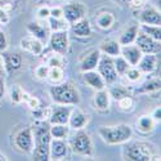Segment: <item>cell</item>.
Returning a JSON list of instances; mask_svg holds the SVG:
<instances>
[{
    "mask_svg": "<svg viewBox=\"0 0 161 161\" xmlns=\"http://www.w3.org/2000/svg\"><path fill=\"white\" fill-rule=\"evenodd\" d=\"M69 144L74 153L81 156H92L93 153V143L90 137L85 131H77L70 138Z\"/></svg>",
    "mask_w": 161,
    "mask_h": 161,
    "instance_id": "5b68a950",
    "label": "cell"
},
{
    "mask_svg": "<svg viewBox=\"0 0 161 161\" xmlns=\"http://www.w3.org/2000/svg\"><path fill=\"white\" fill-rule=\"evenodd\" d=\"M23 99V92L19 88V85H16L12 90V101L14 103H19Z\"/></svg>",
    "mask_w": 161,
    "mask_h": 161,
    "instance_id": "8d00e7d4",
    "label": "cell"
},
{
    "mask_svg": "<svg viewBox=\"0 0 161 161\" xmlns=\"http://www.w3.org/2000/svg\"><path fill=\"white\" fill-rule=\"evenodd\" d=\"M101 50L110 57H117L120 56L121 47H120V43L116 42V40H106V42L101 44Z\"/></svg>",
    "mask_w": 161,
    "mask_h": 161,
    "instance_id": "cb8c5ba5",
    "label": "cell"
},
{
    "mask_svg": "<svg viewBox=\"0 0 161 161\" xmlns=\"http://www.w3.org/2000/svg\"><path fill=\"white\" fill-rule=\"evenodd\" d=\"M115 2L119 3V4H121V5H125V4L129 3V0H115Z\"/></svg>",
    "mask_w": 161,
    "mask_h": 161,
    "instance_id": "c3c4849f",
    "label": "cell"
},
{
    "mask_svg": "<svg viewBox=\"0 0 161 161\" xmlns=\"http://www.w3.org/2000/svg\"><path fill=\"white\" fill-rule=\"evenodd\" d=\"M5 160H8V157H7L4 153L0 152V161H5Z\"/></svg>",
    "mask_w": 161,
    "mask_h": 161,
    "instance_id": "f907efd6",
    "label": "cell"
},
{
    "mask_svg": "<svg viewBox=\"0 0 161 161\" xmlns=\"http://www.w3.org/2000/svg\"><path fill=\"white\" fill-rule=\"evenodd\" d=\"M52 99L58 104L64 106H75L80 103V96L77 89L74 86L72 83H63L53 85L49 90Z\"/></svg>",
    "mask_w": 161,
    "mask_h": 161,
    "instance_id": "7a4b0ae2",
    "label": "cell"
},
{
    "mask_svg": "<svg viewBox=\"0 0 161 161\" xmlns=\"http://www.w3.org/2000/svg\"><path fill=\"white\" fill-rule=\"evenodd\" d=\"M71 29H72V32L76 36H80V37H89L92 35L90 23L85 18H81V19H79L77 22L72 23V27Z\"/></svg>",
    "mask_w": 161,
    "mask_h": 161,
    "instance_id": "d6986e66",
    "label": "cell"
},
{
    "mask_svg": "<svg viewBox=\"0 0 161 161\" xmlns=\"http://www.w3.org/2000/svg\"><path fill=\"white\" fill-rule=\"evenodd\" d=\"M49 16L53 17V18H62L63 17V10L61 8H53L50 10V14Z\"/></svg>",
    "mask_w": 161,
    "mask_h": 161,
    "instance_id": "60d3db41",
    "label": "cell"
},
{
    "mask_svg": "<svg viewBox=\"0 0 161 161\" xmlns=\"http://www.w3.org/2000/svg\"><path fill=\"white\" fill-rule=\"evenodd\" d=\"M62 10H63V18L71 25L84 18L86 13V8L83 3H70L64 5Z\"/></svg>",
    "mask_w": 161,
    "mask_h": 161,
    "instance_id": "30bf717a",
    "label": "cell"
},
{
    "mask_svg": "<svg viewBox=\"0 0 161 161\" xmlns=\"http://www.w3.org/2000/svg\"><path fill=\"white\" fill-rule=\"evenodd\" d=\"M117 104L123 111H131L134 108V99L131 98V96H128V97L119 99Z\"/></svg>",
    "mask_w": 161,
    "mask_h": 161,
    "instance_id": "d590c367",
    "label": "cell"
},
{
    "mask_svg": "<svg viewBox=\"0 0 161 161\" xmlns=\"http://www.w3.org/2000/svg\"><path fill=\"white\" fill-rule=\"evenodd\" d=\"M67 22L66 19H61V18H53L50 17L49 19V25H50V29L53 31H62L67 29Z\"/></svg>",
    "mask_w": 161,
    "mask_h": 161,
    "instance_id": "e575fe53",
    "label": "cell"
},
{
    "mask_svg": "<svg viewBox=\"0 0 161 161\" xmlns=\"http://www.w3.org/2000/svg\"><path fill=\"white\" fill-rule=\"evenodd\" d=\"M22 4L23 0H0V8L5 10L8 14L12 12H17Z\"/></svg>",
    "mask_w": 161,
    "mask_h": 161,
    "instance_id": "4dcf8cb0",
    "label": "cell"
},
{
    "mask_svg": "<svg viewBox=\"0 0 161 161\" xmlns=\"http://www.w3.org/2000/svg\"><path fill=\"white\" fill-rule=\"evenodd\" d=\"M114 64H115V69H116V72L117 75H125V72L129 70V63L126 62V59L121 56H117L116 59L114 61Z\"/></svg>",
    "mask_w": 161,
    "mask_h": 161,
    "instance_id": "836d02e7",
    "label": "cell"
},
{
    "mask_svg": "<svg viewBox=\"0 0 161 161\" xmlns=\"http://www.w3.org/2000/svg\"><path fill=\"white\" fill-rule=\"evenodd\" d=\"M49 66H50V67H54V66H59V67H61V61H59V58H58V57L52 58V59L49 61Z\"/></svg>",
    "mask_w": 161,
    "mask_h": 161,
    "instance_id": "bcb514c9",
    "label": "cell"
},
{
    "mask_svg": "<svg viewBox=\"0 0 161 161\" xmlns=\"http://www.w3.org/2000/svg\"><path fill=\"white\" fill-rule=\"evenodd\" d=\"M141 31L147 34L148 36H151L152 39L158 40V42H160V39H161V29H160L158 25H146V23H143L141 26Z\"/></svg>",
    "mask_w": 161,
    "mask_h": 161,
    "instance_id": "f546056e",
    "label": "cell"
},
{
    "mask_svg": "<svg viewBox=\"0 0 161 161\" xmlns=\"http://www.w3.org/2000/svg\"><path fill=\"white\" fill-rule=\"evenodd\" d=\"M49 45L52 50H54L58 54H66L67 50H69V35H67V31H53V34L49 37Z\"/></svg>",
    "mask_w": 161,
    "mask_h": 161,
    "instance_id": "9c48e42d",
    "label": "cell"
},
{
    "mask_svg": "<svg viewBox=\"0 0 161 161\" xmlns=\"http://www.w3.org/2000/svg\"><path fill=\"white\" fill-rule=\"evenodd\" d=\"M7 48V37L5 34L0 31V52H4Z\"/></svg>",
    "mask_w": 161,
    "mask_h": 161,
    "instance_id": "b9f144b4",
    "label": "cell"
},
{
    "mask_svg": "<svg viewBox=\"0 0 161 161\" xmlns=\"http://www.w3.org/2000/svg\"><path fill=\"white\" fill-rule=\"evenodd\" d=\"M99 57H101L99 50H93L90 54H88V56L81 61V63H80V70H81L83 72H84V71L94 70L96 67H97V64H98Z\"/></svg>",
    "mask_w": 161,
    "mask_h": 161,
    "instance_id": "ffe728a7",
    "label": "cell"
},
{
    "mask_svg": "<svg viewBox=\"0 0 161 161\" xmlns=\"http://www.w3.org/2000/svg\"><path fill=\"white\" fill-rule=\"evenodd\" d=\"M9 22V16H8V13L5 10H3L2 8H0V23H8Z\"/></svg>",
    "mask_w": 161,
    "mask_h": 161,
    "instance_id": "7bdbcfd3",
    "label": "cell"
},
{
    "mask_svg": "<svg viewBox=\"0 0 161 161\" xmlns=\"http://www.w3.org/2000/svg\"><path fill=\"white\" fill-rule=\"evenodd\" d=\"M153 156V147L144 142H134L125 150L126 160L131 161H148Z\"/></svg>",
    "mask_w": 161,
    "mask_h": 161,
    "instance_id": "277c9868",
    "label": "cell"
},
{
    "mask_svg": "<svg viewBox=\"0 0 161 161\" xmlns=\"http://www.w3.org/2000/svg\"><path fill=\"white\" fill-rule=\"evenodd\" d=\"M97 66H98V74L102 76L106 84H114L117 80L119 76H117L115 64H114V59L110 56H107V54L101 56Z\"/></svg>",
    "mask_w": 161,
    "mask_h": 161,
    "instance_id": "8992f818",
    "label": "cell"
},
{
    "mask_svg": "<svg viewBox=\"0 0 161 161\" xmlns=\"http://www.w3.org/2000/svg\"><path fill=\"white\" fill-rule=\"evenodd\" d=\"M71 114V107L69 106H57L52 110L50 116H49V123L50 124H69V117Z\"/></svg>",
    "mask_w": 161,
    "mask_h": 161,
    "instance_id": "7c38bea8",
    "label": "cell"
},
{
    "mask_svg": "<svg viewBox=\"0 0 161 161\" xmlns=\"http://www.w3.org/2000/svg\"><path fill=\"white\" fill-rule=\"evenodd\" d=\"M160 85H161V81L160 79H153V80H150V81H146L143 83L139 88H137L134 90L136 94H141V93H147V94H152L155 92H160Z\"/></svg>",
    "mask_w": 161,
    "mask_h": 161,
    "instance_id": "484cf974",
    "label": "cell"
},
{
    "mask_svg": "<svg viewBox=\"0 0 161 161\" xmlns=\"http://www.w3.org/2000/svg\"><path fill=\"white\" fill-rule=\"evenodd\" d=\"M136 126H137V130L143 133V134H148L153 130V126H155V121L152 116H147V115H143L141 116L137 123H136Z\"/></svg>",
    "mask_w": 161,
    "mask_h": 161,
    "instance_id": "d4e9b609",
    "label": "cell"
},
{
    "mask_svg": "<svg viewBox=\"0 0 161 161\" xmlns=\"http://www.w3.org/2000/svg\"><path fill=\"white\" fill-rule=\"evenodd\" d=\"M37 14H39V17H42V18H47L50 14V10L48 8H40L37 10Z\"/></svg>",
    "mask_w": 161,
    "mask_h": 161,
    "instance_id": "ee69618b",
    "label": "cell"
},
{
    "mask_svg": "<svg viewBox=\"0 0 161 161\" xmlns=\"http://www.w3.org/2000/svg\"><path fill=\"white\" fill-rule=\"evenodd\" d=\"M48 72H49V67L48 66H39L35 70V74L39 79H45L48 77Z\"/></svg>",
    "mask_w": 161,
    "mask_h": 161,
    "instance_id": "f35d334b",
    "label": "cell"
},
{
    "mask_svg": "<svg viewBox=\"0 0 161 161\" xmlns=\"http://www.w3.org/2000/svg\"><path fill=\"white\" fill-rule=\"evenodd\" d=\"M3 61H4V69L8 75H13L17 72L22 66V57L17 52H3Z\"/></svg>",
    "mask_w": 161,
    "mask_h": 161,
    "instance_id": "8fae6325",
    "label": "cell"
},
{
    "mask_svg": "<svg viewBox=\"0 0 161 161\" xmlns=\"http://www.w3.org/2000/svg\"><path fill=\"white\" fill-rule=\"evenodd\" d=\"M48 77L52 83H59L63 79V70L59 66H54V67H49V72H48Z\"/></svg>",
    "mask_w": 161,
    "mask_h": 161,
    "instance_id": "d6a6232c",
    "label": "cell"
},
{
    "mask_svg": "<svg viewBox=\"0 0 161 161\" xmlns=\"http://www.w3.org/2000/svg\"><path fill=\"white\" fill-rule=\"evenodd\" d=\"M27 31L32 35V37L40 40L42 43H47V40H48V31L43 27V26H40L39 23H36V22H29Z\"/></svg>",
    "mask_w": 161,
    "mask_h": 161,
    "instance_id": "603a6c76",
    "label": "cell"
},
{
    "mask_svg": "<svg viewBox=\"0 0 161 161\" xmlns=\"http://www.w3.org/2000/svg\"><path fill=\"white\" fill-rule=\"evenodd\" d=\"M138 31H139L138 23H134L130 26V27H128L121 34V36H120V40H119L120 45H129V44L134 43V40H136V37L138 35Z\"/></svg>",
    "mask_w": 161,
    "mask_h": 161,
    "instance_id": "7402d4cb",
    "label": "cell"
},
{
    "mask_svg": "<svg viewBox=\"0 0 161 161\" xmlns=\"http://www.w3.org/2000/svg\"><path fill=\"white\" fill-rule=\"evenodd\" d=\"M139 21L142 23H146V25H158L161 23V14L160 12L156 10L155 8L150 7V8H144L141 14H139Z\"/></svg>",
    "mask_w": 161,
    "mask_h": 161,
    "instance_id": "9a60e30c",
    "label": "cell"
},
{
    "mask_svg": "<svg viewBox=\"0 0 161 161\" xmlns=\"http://www.w3.org/2000/svg\"><path fill=\"white\" fill-rule=\"evenodd\" d=\"M156 63H157V58L155 57V54H146V56L141 57V59L138 62L139 71L150 74L156 69Z\"/></svg>",
    "mask_w": 161,
    "mask_h": 161,
    "instance_id": "44dd1931",
    "label": "cell"
},
{
    "mask_svg": "<svg viewBox=\"0 0 161 161\" xmlns=\"http://www.w3.org/2000/svg\"><path fill=\"white\" fill-rule=\"evenodd\" d=\"M120 53L123 54V57L126 59V62L131 66H137L141 57H142V52L137 45H124L120 50Z\"/></svg>",
    "mask_w": 161,
    "mask_h": 161,
    "instance_id": "5bb4252c",
    "label": "cell"
},
{
    "mask_svg": "<svg viewBox=\"0 0 161 161\" xmlns=\"http://www.w3.org/2000/svg\"><path fill=\"white\" fill-rule=\"evenodd\" d=\"M4 93H5V84H4V79L3 76H0V99L4 97Z\"/></svg>",
    "mask_w": 161,
    "mask_h": 161,
    "instance_id": "f6af8a7d",
    "label": "cell"
},
{
    "mask_svg": "<svg viewBox=\"0 0 161 161\" xmlns=\"http://www.w3.org/2000/svg\"><path fill=\"white\" fill-rule=\"evenodd\" d=\"M67 152H69V147H67L63 139L54 138L53 141H50L49 157H52L53 160H62L67 156Z\"/></svg>",
    "mask_w": 161,
    "mask_h": 161,
    "instance_id": "4fadbf2b",
    "label": "cell"
},
{
    "mask_svg": "<svg viewBox=\"0 0 161 161\" xmlns=\"http://www.w3.org/2000/svg\"><path fill=\"white\" fill-rule=\"evenodd\" d=\"M16 146L26 153H31L34 150V133L31 126H25L16 134Z\"/></svg>",
    "mask_w": 161,
    "mask_h": 161,
    "instance_id": "ba28073f",
    "label": "cell"
},
{
    "mask_svg": "<svg viewBox=\"0 0 161 161\" xmlns=\"http://www.w3.org/2000/svg\"><path fill=\"white\" fill-rule=\"evenodd\" d=\"M96 22L98 25V27L107 30V29H110L111 26L114 25L115 17H114V14H112L111 12H103V13H101V14L97 16Z\"/></svg>",
    "mask_w": 161,
    "mask_h": 161,
    "instance_id": "83f0119b",
    "label": "cell"
},
{
    "mask_svg": "<svg viewBox=\"0 0 161 161\" xmlns=\"http://www.w3.org/2000/svg\"><path fill=\"white\" fill-rule=\"evenodd\" d=\"M83 77H84V81H85L89 86H92L93 89H96V90L104 89L106 83H104V80L102 79V76H101L98 72L93 71V70H90V71H84Z\"/></svg>",
    "mask_w": 161,
    "mask_h": 161,
    "instance_id": "2e32d148",
    "label": "cell"
},
{
    "mask_svg": "<svg viewBox=\"0 0 161 161\" xmlns=\"http://www.w3.org/2000/svg\"><path fill=\"white\" fill-rule=\"evenodd\" d=\"M125 74L130 81H137V80H139V77H141V71L137 69H129Z\"/></svg>",
    "mask_w": 161,
    "mask_h": 161,
    "instance_id": "74e56055",
    "label": "cell"
},
{
    "mask_svg": "<svg viewBox=\"0 0 161 161\" xmlns=\"http://www.w3.org/2000/svg\"><path fill=\"white\" fill-rule=\"evenodd\" d=\"M49 125L47 123L36 124L34 133V150L32 158L35 161H47L49 160V144L52 141V136L49 131Z\"/></svg>",
    "mask_w": 161,
    "mask_h": 161,
    "instance_id": "6da1fadb",
    "label": "cell"
},
{
    "mask_svg": "<svg viewBox=\"0 0 161 161\" xmlns=\"http://www.w3.org/2000/svg\"><path fill=\"white\" fill-rule=\"evenodd\" d=\"M147 2H148V0H129L128 4H130V7L134 9H139V8L144 7L147 4Z\"/></svg>",
    "mask_w": 161,
    "mask_h": 161,
    "instance_id": "ab89813d",
    "label": "cell"
},
{
    "mask_svg": "<svg viewBox=\"0 0 161 161\" xmlns=\"http://www.w3.org/2000/svg\"><path fill=\"white\" fill-rule=\"evenodd\" d=\"M134 42H136L139 50L142 53H144V54H157V53H160V42L158 40L152 39L151 36H148L142 31L138 32Z\"/></svg>",
    "mask_w": 161,
    "mask_h": 161,
    "instance_id": "52a82bcc",
    "label": "cell"
},
{
    "mask_svg": "<svg viewBox=\"0 0 161 161\" xmlns=\"http://www.w3.org/2000/svg\"><path fill=\"white\" fill-rule=\"evenodd\" d=\"M50 136L52 138H58V139H63L69 136V128L64 124H52V126L49 128Z\"/></svg>",
    "mask_w": 161,
    "mask_h": 161,
    "instance_id": "f1b7e54d",
    "label": "cell"
},
{
    "mask_svg": "<svg viewBox=\"0 0 161 161\" xmlns=\"http://www.w3.org/2000/svg\"><path fill=\"white\" fill-rule=\"evenodd\" d=\"M0 76H4V67H3L2 61H0Z\"/></svg>",
    "mask_w": 161,
    "mask_h": 161,
    "instance_id": "681fc988",
    "label": "cell"
},
{
    "mask_svg": "<svg viewBox=\"0 0 161 161\" xmlns=\"http://www.w3.org/2000/svg\"><path fill=\"white\" fill-rule=\"evenodd\" d=\"M88 120H89V116L86 114H84L81 110H74L70 114L69 124L72 129H81L86 125Z\"/></svg>",
    "mask_w": 161,
    "mask_h": 161,
    "instance_id": "e0dca14e",
    "label": "cell"
},
{
    "mask_svg": "<svg viewBox=\"0 0 161 161\" xmlns=\"http://www.w3.org/2000/svg\"><path fill=\"white\" fill-rule=\"evenodd\" d=\"M94 104L99 110H107L110 106V94L104 89H101L94 96Z\"/></svg>",
    "mask_w": 161,
    "mask_h": 161,
    "instance_id": "4316f807",
    "label": "cell"
},
{
    "mask_svg": "<svg viewBox=\"0 0 161 161\" xmlns=\"http://www.w3.org/2000/svg\"><path fill=\"white\" fill-rule=\"evenodd\" d=\"M21 47L35 56H39L43 52V43L35 37H25L21 40Z\"/></svg>",
    "mask_w": 161,
    "mask_h": 161,
    "instance_id": "ac0fdd59",
    "label": "cell"
},
{
    "mask_svg": "<svg viewBox=\"0 0 161 161\" xmlns=\"http://www.w3.org/2000/svg\"><path fill=\"white\" fill-rule=\"evenodd\" d=\"M131 128L126 124H120L115 126H101L99 136L107 144H120L131 138Z\"/></svg>",
    "mask_w": 161,
    "mask_h": 161,
    "instance_id": "3957f363",
    "label": "cell"
},
{
    "mask_svg": "<svg viewBox=\"0 0 161 161\" xmlns=\"http://www.w3.org/2000/svg\"><path fill=\"white\" fill-rule=\"evenodd\" d=\"M160 116H161V110H160V107H157V108L153 111V120H156V121H160Z\"/></svg>",
    "mask_w": 161,
    "mask_h": 161,
    "instance_id": "7dc6e473",
    "label": "cell"
},
{
    "mask_svg": "<svg viewBox=\"0 0 161 161\" xmlns=\"http://www.w3.org/2000/svg\"><path fill=\"white\" fill-rule=\"evenodd\" d=\"M110 94H111V97H112L115 101H119V99H121V98H124V97L130 96V93H129V90H128L125 86H123V85H116V86H112V88H111Z\"/></svg>",
    "mask_w": 161,
    "mask_h": 161,
    "instance_id": "1f68e13d",
    "label": "cell"
}]
</instances>
